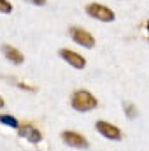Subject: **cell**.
<instances>
[{
	"instance_id": "1",
	"label": "cell",
	"mask_w": 149,
	"mask_h": 151,
	"mask_svg": "<svg viewBox=\"0 0 149 151\" xmlns=\"http://www.w3.org/2000/svg\"><path fill=\"white\" fill-rule=\"evenodd\" d=\"M70 106L79 113H86V111L95 109L98 106V100L88 90H77V91H74V95L70 99Z\"/></svg>"
},
{
	"instance_id": "2",
	"label": "cell",
	"mask_w": 149,
	"mask_h": 151,
	"mask_svg": "<svg viewBox=\"0 0 149 151\" xmlns=\"http://www.w3.org/2000/svg\"><path fill=\"white\" fill-rule=\"evenodd\" d=\"M86 14H88L90 18H95V19L105 21V23L114 21V18H116V14L112 12L109 7H105V5H102V4H97V2H91V4L86 5Z\"/></svg>"
},
{
	"instance_id": "3",
	"label": "cell",
	"mask_w": 149,
	"mask_h": 151,
	"mask_svg": "<svg viewBox=\"0 0 149 151\" xmlns=\"http://www.w3.org/2000/svg\"><path fill=\"white\" fill-rule=\"evenodd\" d=\"M69 32H70V37L74 39L79 46L88 47V49H91V47L95 46V37H93L88 30H84V28H81V27H70Z\"/></svg>"
},
{
	"instance_id": "4",
	"label": "cell",
	"mask_w": 149,
	"mask_h": 151,
	"mask_svg": "<svg viewBox=\"0 0 149 151\" xmlns=\"http://www.w3.org/2000/svg\"><path fill=\"white\" fill-rule=\"evenodd\" d=\"M18 134H19L21 137H25L27 141H30L32 144H37V142L42 141L40 130L35 128L34 125H19V127H18Z\"/></svg>"
},
{
	"instance_id": "5",
	"label": "cell",
	"mask_w": 149,
	"mask_h": 151,
	"mask_svg": "<svg viewBox=\"0 0 149 151\" xmlns=\"http://www.w3.org/2000/svg\"><path fill=\"white\" fill-rule=\"evenodd\" d=\"M60 56H62L69 65H72L75 69H84V67H86V60H84L79 53L72 51V49H60Z\"/></svg>"
},
{
	"instance_id": "6",
	"label": "cell",
	"mask_w": 149,
	"mask_h": 151,
	"mask_svg": "<svg viewBox=\"0 0 149 151\" xmlns=\"http://www.w3.org/2000/svg\"><path fill=\"white\" fill-rule=\"evenodd\" d=\"M97 130H98L104 137H107V139H111V141H119V139H121V130H119L116 125H111V123H107V121H97Z\"/></svg>"
},
{
	"instance_id": "7",
	"label": "cell",
	"mask_w": 149,
	"mask_h": 151,
	"mask_svg": "<svg viewBox=\"0 0 149 151\" xmlns=\"http://www.w3.org/2000/svg\"><path fill=\"white\" fill-rule=\"evenodd\" d=\"M62 139H63L65 144H69V146H72V148H79V150L88 148L86 137H82V135L77 134V132H63V134H62Z\"/></svg>"
},
{
	"instance_id": "8",
	"label": "cell",
	"mask_w": 149,
	"mask_h": 151,
	"mask_svg": "<svg viewBox=\"0 0 149 151\" xmlns=\"http://www.w3.org/2000/svg\"><path fill=\"white\" fill-rule=\"evenodd\" d=\"M2 53H4V56H5L9 62H12V63H16V65H19V63L25 62L23 53H21L19 49H16V47L9 46V44H4V46H2Z\"/></svg>"
},
{
	"instance_id": "9",
	"label": "cell",
	"mask_w": 149,
	"mask_h": 151,
	"mask_svg": "<svg viewBox=\"0 0 149 151\" xmlns=\"http://www.w3.org/2000/svg\"><path fill=\"white\" fill-rule=\"evenodd\" d=\"M0 123H4V125H7V127H12V128H18V127H19L18 119H16L14 116H11V114H2V116H0Z\"/></svg>"
},
{
	"instance_id": "10",
	"label": "cell",
	"mask_w": 149,
	"mask_h": 151,
	"mask_svg": "<svg viewBox=\"0 0 149 151\" xmlns=\"http://www.w3.org/2000/svg\"><path fill=\"white\" fill-rule=\"evenodd\" d=\"M0 12H4V14L12 12V4L7 0H0Z\"/></svg>"
},
{
	"instance_id": "11",
	"label": "cell",
	"mask_w": 149,
	"mask_h": 151,
	"mask_svg": "<svg viewBox=\"0 0 149 151\" xmlns=\"http://www.w3.org/2000/svg\"><path fill=\"white\" fill-rule=\"evenodd\" d=\"M125 113H126V116L128 118H135L137 116V107L133 106V104H125Z\"/></svg>"
},
{
	"instance_id": "12",
	"label": "cell",
	"mask_w": 149,
	"mask_h": 151,
	"mask_svg": "<svg viewBox=\"0 0 149 151\" xmlns=\"http://www.w3.org/2000/svg\"><path fill=\"white\" fill-rule=\"evenodd\" d=\"M27 2H30V4H34V5H44V4H46V0H27Z\"/></svg>"
},
{
	"instance_id": "13",
	"label": "cell",
	"mask_w": 149,
	"mask_h": 151,
	"mask_svg": "<svg viewBox=\"0 0 149 151\" xmlns=\"http://www.w3.org/2000/svg\"><path fill=\"white\" fill-rule=\"evenodd\" d=\"M2 107H4V99L0 97V109H2Z\"/></svg>"
},
{
	"instance_id": "14",
	"label": "cell",
	"mask_w": 149,
	"mask_h": 151,
	"mask_svg": "<svg viewBox=\"0 0 149 151\" xmlns=\"http://www.w3.org/2000/svg\"><path fill=\"white\" fill-rule=\"evenodd\" d=\"M146 27H148V39H149V21L146 23Z\"/></svg>"
}]
</instances>
